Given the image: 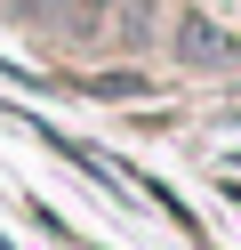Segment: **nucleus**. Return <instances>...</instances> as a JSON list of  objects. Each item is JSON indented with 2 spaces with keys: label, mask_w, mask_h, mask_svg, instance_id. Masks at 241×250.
Masks as SVG:
<instances>
[{
  "label": "nucleus",
  "mask_w": 241,
  "mask_h": 250,
  "mask_svg": "<svg viewBox=\"0 0 241 250\" xmlns=\"http://www.w3.org/2000/svg\"><path fill=\"white\" fill-rule=\"evenodd\" d=\"M89 8H105V0H89Z\"/></svg>",
  "instance_id": "nucleus-2"
},
{
  "label": "nucleus",
  "mask_w": 241,
  "mask_h": 250,
  "mask_svg": "<svg viewBox=\"0 0 241 250\" xmlns=\"http://www.w3.org/2000/svg\"><path fill=\"white\" fill-rule=\"evenodd\" d=\"M177 49H185V65H225V57H233V41H217L201 17H185V24H177Z\"/></svg>",
  "instance_id": "nucleus-1"
}]
</instances>
